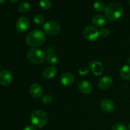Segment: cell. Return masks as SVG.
Masks as SVG:
<instances>
[{
	"mask_svg": "<svg viewBox=\"0 0 130 130\" xmlns=\"http://www.w3.org/2000/svg\"><path fill=\"white\" fill-rule=\"evenodd\" d=\"M26 43L30 47L36 48L43 45L45 41V35L42 30L35 29L30 31L25 38Z\"/></svg>",
	"mask_w": 130,
	"mask_h": 130,
	"instance_id": "obj_1",
	"label": "cell"
},
{
	"mask_svg": "<svg viewBox=\"0 0 130 130\" xmlns=\"http://www.w3.org/2000/svg\"><path fill=\"white\" fill-rule=\"evenodd\" d=\"M123 13V7L118 3L109 4L104 10V14L109 20H116L122 16Z\"/></svg>",
	"mask_w": 130,
	"mask_h": 130,
	"instance_id": "obj_2",
	"label": "cell"
},
{
	"mask_svg": "<svg viewBox=\"0 0 130 130\" xmlns=\"http://www.w3.org/2000/svg\"><path fill=\"white\" fill-rule=\"evenodd\" d=\"M48 116L46 113L42 110H36L33 112L30 116V121L35 126L41 128L46 124Z\"/></svg>",
	"mask_w": 130,
	"mask_h": 130,
	"instance_id": "obj_3",
	"label": "cell"
},
{
	"mask_svg": "<svg viewBox=\"0 0 130 130\" xmlns=\"http://www.w3.org/2000/svg\"><path fill=\"white\" fill-rule=\"evenodd\" d=\"M29 60L34 64H41L45 59V53L42 50L38 48H32L27 52Z\"/></svg>",
	"mask_w": 130,
	"mask_h": 130,
	"instance_id": "obj_4",
	"label": "cell"
},
{
	"mask_svg": "<svg viewBox=\"0 0 130 130\" xmlns=\"http://www.w3.org/2000/svg\"><path fill=\"white\" fill-rule=\"evenodd\" d=\"M44 31L49 36H55L59 33L60 30V25L55 21H48L44 24Z\"/></svg>",
	"mask_w": 130,
	"mask_h": 130,
	"instance_id": "obj_5",
	"label": "cell"
},
{
	"mask_svg": "<svg viewBox=\"0 0 130 130\" xmlns=\"http://www.w3.org/2000/svg\"><path fill=\"white\" fill-rule=\"evenodd\" d=\"M84 36L90 41H96L100 36V32L95 27L88 26L84 30Z\"/></svg>",
	"mask_w": 130,
	"mask_h": 130,
	"instance_id": "obj_6",
	"label": "cell"
},
{
	"mask_svg": "<svg viewBox=\"0 0 130 130\" xmlns=\"http://www.w3.org/2000/svg\"><path fill=\"white\" fill-rule=\"evenodd\" d=\"M30 21L27 17H21L18 19L16 24L17 30L20 32H25L29 27Z\"/></svg>",
	"mask_w": 130,
	"mask_h": 130,
	"instance_id": "obj_7",
	"label": "cell"
},
{
	"mask_svg": "<svg viewBox=\"0 0 130 130\" xmlns=\"http://www.w3.org/2000/svg\"><path fill=\"white\" fill-rule=\"evenodd\" d=\"M13 81V76L10 71L3 70L0 72V84L3 86L10 85Z\"/></svg>",
	"mask_w": 130,
	"mask_h": 130,
	"instance_id": "obj_8",
	"label": "cell"
},
{
	"mask_svg": "<svg viewBox=\"0 0 130 130\" xmlns=\"http://www.w3.org/2000/svg\"><path fill=\"white\" fill-rule=\"evenodd\" d=\"M90 69L95 76H99L102 74L104 71L102 63L99 60H93L90 63Z\"/></svg>",
	"mask_w": 130,
	"mask_h": 130,
	"instance_id": "obj_9",
	"label": "cell"
},
{
	"mask_svg": "<svg viewBox=\"0 0 130 130\" xmlns=\"http://www.w3.org/2000/svg\"><path fill=\"white\" fill-rule=\"evenodd\" d=\"M113 83V79L110 76H105L102 77L99 81V87L100 90H105L109 89L112 86Z\"/></svg>",
	"mask_w": 130,
	"mask_h": 130,
	"instance_id": "obj_10",
	"label": "cell"
},
{
	"mask_svg": "<svg viewBox=\"0 0 130 130\" xmlns=\"http://www.w3.org/2000/svg\"><path fill=\"white\" fill-rule=\"evenodd\" d=\"M100 107L104 112L108 113L112 112L115 109V104L109 99H104L100 103Z\"/></svg>",
	"mask_w": 130,
	"mask_h": 130,
	"instance_id": "obj_11",
	"label": "cell"
},
{
	"mask_svg": "<svg viewBox=\"0 0 130 130\" xmlns=\"http://www.w3.org/2000/svg\"><path fill=\"white\" fill-rule=\"evenodd\" d=\"M43 88L39 84H32L29 88V93L30 95L35 99H38L43 94Z\"/></svg>",
	"mask_w": 130,
	"mask_h": 130,
	"instance_id": "obj_12",
	"label": "cell"
},
{
	"mask_svg": "<svg viewBox=\"0 0 130 130\" xmlns=\"http://www.w3.org/2000/svg\"><path fill=\"white\" fill-rule=\"evenodd\" d=\"M60 81L63 86H69L73 83L74 81V76L71 72H66L62 75Z\"/></svg>",
	"mask_w": 130,
	"mask_h": 130,
	"instance_id": "obj_13",
	"label": "cell"
},
{
	"mask_svg": "<svg viewBox=\"0 0 130 130\" xmlns=\"http://www.w3.org/2000/svg\"><path fill=\"white\" fill-rule=\"evenodd\" d=\"M78 89L83 94H89L92 91V85L87 81H83L79 83L78 85Z\"/></svg>",
	"mask_w": 130,
	"mask_h": 130,
	"instance_id": "obj_14",
	"label": "cell"
},
{
	"mask_svg": "<svg viewBox=\"0 0 130 130\" xmlns=\"http://www.w3.org/2000/svg\"><path fill=\"white\" fill-rule=\"evenodd\" d=\"M57 69L55 67L50 66L46 67L43 72V77L46 79H52L57 75Z\"/></svg>",
	"mask_w": 130,
	"mask_h": 130,
	"instance_id": "obj_15",
	"label": "cell"
},
{
	"mask_svg": "<svg viewBox=\"0 0 130 130\" xmlns=\"http://www.w3.org/2000/svg\"><path fill=\"white\" fill-rule=\"evenodd\" d=\"M92 23L97 27H102L106 24V19L103 15H96L92 19Z\"/></svg>",
	"mask_w": 130,
	"mask_h": 130,
	"instance_id": "obj_16",
	"label": "cell"
},
{
	"mask_svg": "<svg viewBox=\"0 0 130 130\" xmlns=\"http://www.w3.org/2000/svg\"><path fill=\"white\" fill-rule=\"evenodd\" d=\"M120 76L122 78L130 81V66L125 65L120 70Z\"/></svg>",
	"mask_w": 130,
	"mask_h": 130,
	"instance_id": "obj_17",
	"label": "cell"
},
{
	"mask_svg": "<svg viewBox=\"0 0 130 130\" xmlns=\"http://www.w3.org/2000/svg\"><path fill=\"white\" fill-rule=\"evenodd\" d=\"M30 10V5L28 2H25V1H24V2L21 3L19 6V11L22 13H27Z\"/></svg>",
	"mask_w": 130,
	"mask_h": 130,
	"instance_id": "obj_18",
	"label": "cell"
},
{
	"mask_svg": "<svg viewBox=\"0 0 130 130\" xmlns=\"http://www.w3.org/2000/svg\"><path fill=\"white\" fill-rule=\"evenodd\" d=\"M46 58L48 63L52 65L57 64L58 62V57H57V55L53 54V53H49V54H48Z\"/></svg>",
	"mask_w": 130,
	"mask_h": 130,
	"instance_id": "obj_19",
	"label": "cell"
},
{
	"mask_svg": "<svg viewBox=\"0 0 130 130\" xmlns=\"http://www.w3.org/2000/svg\"><path fill=\"white\" fill-rule=\"evenodd\" d=\"M93 8L96 11H102L105 10V4L102 1H96L94 3Z\"/></svg>",
	"mask_w": 130,
	"mask_h": 130,
	"instance_id": "obj_20",
	"label": "cell"
},
{
	"mask_svg": "<svg viewBox=\"0 0 130 130\" xmlns=\"http://www.w3.org/2000/svg\"><path fill=\"white\" fill-rule=\"evenodd\" d=\"M39 5L43 10H49L52 6V3L50 0H41L39 1Z\"/></svg>",
	"mask_w": 130,
	"mask_h": 130,
	"instance_id": "obj_21",
	"label": "cell"
},
{
	"mask_svg": "<svg viewBox=\"0 0 130 130\" xmlns=\"http://www.w3.org/2000/svg\"><path fill=\"white\" fill-rule=\"evenodd\" d=\"M34 22L37 25H43L44 23V18L41 15H36L34 17Z\"/></svg>",
	"mask_w": 130,
	"mask_h": 130,
	"instance_id": "obj_22",
	"label": "cell"
},
{
	"mask_svg": "<svg viewBox=\"0 0 130 130\" xmlns=\"http://www.w3.org/2000/svg\"><path fill=\"white\" fill-rule=\"evenodd\" d=\"M112 130H128V128L123 123H118L113 126Z\"/></svg>",
	"mask_w": 130,
	"mask_h": 130,
	"instance_id": "obj_23",
	"label": "cell"
},
{
	"mask_svg": "<svg viewBox=\"0 0 130 130\" xmlns=\"http://www.w3.org/2000/svg\"><path fill=\"white\" fill-rule=\"evenodd\" d=\"M41 100H42V102H43V103H44V104H50V103H52V100H53V99H52V97L51 95H46L42 97Z\"/></svg>",
	"mask_w": 130,
	"mask_h": 130,
	"instance_id": "obj_24",
	"label": "cell"
},
{
	"mask_svg": "<svg viewBox=\"0 0 130 130\" xmlns=\"http://www.w3.org/2000/svg\"><path fill=\"white\" fill-rule=\"evenodd\" d=\"M109 33L110 32H109V29L107 28H104V29H101V30L100 31V36H101L103 38H106L109 35Z\"/></svg>",
	"mask_w": 130,
	"mask_h": 130,
	"instance_id": "obj_25",
	"label": "cell"
},
{
	"mask_svg": "<svg viewBox=\"0 0 130 130\" xmlns=\"http://www.w3.org/2000/svg\"><path fill=\"white\" fill-rule=\"evenodd\" d=\"M89 70H90V69L88 68V67H82V68H81L79 69V72L80 74L82 75V76H85V75L87 74L88 73Z\"/></svg>",
	"mask_w": 130,
	"mask_h": 130,
	"instance_id": "obj_26",
	"label": "cell"
},
{
	"mask_svg": "<svg viewBox=\"0 0 130 130\" xmlns=\"http://www.w3.org/2000/svg\"><path fill=\"white\" fill-rule=\"evenodd\" d=\"M23 130H36V128L33 126H27Z\"/></svg>",
	"mask_w": 130,
	"mask_h": 130,
	"instance_id": "obj_27",
	"label": "cell"
},
{
	"mask_svg": "<svg viewBox=\"0 0 130 130\" xmlns=\"http://www.w3.org/2000/svg\"><path fill=\"white\" fill-rule=\"evenodd\" d=\"M6 1V0H0V5H2L3 4H5Z\"/></svg>",
	"mask_w": 130,
	"mask_h": 130,
	"instance_id": "obj_28",
	"label": "cell"
},
{
	"mask_svg": "<svg viewBox=\"0 0 130 130\" xmlns=\"http://www.w3.org/2000/svg\"><path fill=\"white\" fill-rule=\"evenodd\" d=\"M9 1L11 3H16V2H17L18 0H9Z\"/></svg>",
	"mask_w": 130,
	"mask_h": 130,
	"instance_id": "obj_29",
	"label": "cell"
},
{
	"mask_svg": "<svg viewBox=\"0 0 130 130\" xmlns=\"http://www.w3.org/2000/svg\"><path fill=\"white\" fill-rule=\"evenodd\" d=\"M127 62H128V64L130 65V57L128 59V60H127Z\"/></svg>",
	"mask_w": 130,
	"mask_h": 130,
	"instance_id": "obj_30",
	"label": "cell"
},
{
	"mask_svg": "<svg viewBox=\"0 0 130 130\" xmlns=\"http://www.w3.org/2000/svg\"><path fill=\"white\" fill-rule=\"evenodd\" d=\"M128 128H129V129L130 130V123H129V125H128Z\"/></svg>",
	"mask_w": 130,
	"mask_h": 130,
	"instance_id": "obj_31",
	"label": "cell"
},
{
	"mask_svg": "<svg viewBox=\"0 0 130 130\" xmlns=\"http://www.w3.org/2000/svg\"><path fill=\"white\" fill-rule=\"evenodd\" d=\"M129 6H130V0H129Z\"/></svg>",
	"mask_w": 130,
	"mask_h": 130,
	"instance_id": "obj_32",
	"label": "cell"
},
{
	"mask_svg": "<svg viewBox=\"0 0 130 130\" xmlns=\"http://www.w3.org/2000/svg\"><path fill=\"white\" fill-rule=\"evenodd\" d=\"M129 42H130V38H129Z\"/></svg>",
	"mask_w": 130,
	"mask_h": 130,
	"instance_id": "obj_33",
	"label": "cell"
},
{
	"mask_svg": "<svg viewBox=\"0 0 130 130\" xmlns=\"http://www.w3.org/2000/svg\"><path fill=\"white\" fill-rule=\"evenodd\" d=\"M0 68H1V66H0Z\"/></svg>",
	"mask_w": 130,
	"mask_h": 130,
	"instance_id": "obj_34",
	"label": "cell"
}]
</instances>
